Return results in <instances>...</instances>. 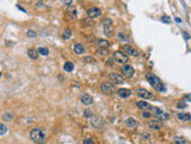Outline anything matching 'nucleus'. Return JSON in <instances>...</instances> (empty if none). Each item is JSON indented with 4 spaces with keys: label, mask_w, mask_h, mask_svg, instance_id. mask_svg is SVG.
Instances as JSON below:
<instances>
[{
    "label": "nucleus",
    "mask_w": 191,
    "mask_h": 144,
    "mask_svg": "<svg viewBox=\"0 0 191 144\" xmlns=\"http://www.w3.org/2000/svg\"><path fill=\"white\" fill-rule=\"evenodd\" d=\"M146 78H147V81L149 82V84L152 85V88H153L154 90H157V91H159V93H165V91H166V88H165L164 83H163L161 79H160L159 77H157L155 74H153V73H147Z\"/></svg>",
    "instance_id": "f257e3e1"
},
{
    "label": "nucleus",
    "mask_w": 191,
    "mask_h": 144,
    "mask_svg": "<svg viewBox=\"0 0 191 144\" xmlns=\"http://www.w3.org/2000/svg\"><path fill=\"white\" fill-rule=\"evenodd\" d=\"M30 138L36 144H44L48 139L47 133L41 129H32L30 131Z\"/></svg>",
    "instance_id": "f03ea898"
},
{
    "label": "nucleus",
    "mask_w": 191,
    "mask_h": 144,
    "mask_svg": "<svg viewBox=\"0 0 191 144\" xmlns=\"http://www.w3.org/2000/svg\"><path fill=\"white\" fill-rule=\"evenodd\" d=\"M149 109H150V113H152L154 117H155V119H159V120H168V118H170V115L166 112L161 111V109L158 108V107L149 106Z\"/></svg>",
    "instance_id": "7ed1b4c3"
},
{
    "label": "nucleus",
    "mask_w": 191,
    "mask_h": 144,
    "mask_svg": "<svg viewBox=\"0 0 191 144\" xmlns=\"http://www.w3.org/2000/svg\"><path fill=\"white\" fill-rule=\"evenodd\" d=\"M100 91L105 95H112L115 93V86L111 83H102L100 84Z\"/></svg>",
    "instance_id": "20e7f679"
},
{
    "label": "nucleus",
    "mask_w": 191,
    "mask_h": 144,
    "mask_svg": "<svg viewBox=\"0 0 191 144\" xmlns=\"http://www.w3.org/2000/svg\"><path fill=\"white\" fill-rule=\"evenodd\" d=\"M121 72H122V74L125 77V78H132V77L134 76L135 71H134V67L130 66V65H124L121 67Z\"/></svg>",
    "instance_id": "39448f33"
},
{
    "label": "nucleus",
    "mask_w": 191,
    "mask_h": 144,
    "mask_svg": "<svg viewBox=\"0 0 191 144\" xmlns=\"http://www.w3.org/2000/svg\"><path fill=\"white\" fill-rule=\"evenodd\" d=\"M114 59L117 63H119V64H125L129 60L128 59V55L125 53H123V52H121V51H117V52L114 53Z\"/></svg>",
    "instance_id": "423d86ee"
},
{
    "label": "nucleus",
    "mask_w": 191,
    "mask_h": 144,
    "mask_svg": "<svg viewBox=\"0 0 191 144\" xmlns=\"http://www.w3.org/2000/svg\"><path fill=\"white\" fill-rule=\"evenodd\" d=\"M147 126L150 130H160L163 127V122H161V120H159V119H153V120H149L147 122Z\"/></svg>",
    "instance_id": "0eeeda50"
},
{
    "label": "nucleus",
    "mask_w": 191,
    "mask_h": 144,
    "mask_svg": "<svg viewBox=\"0 0 191 144\" xmlns=\"http://www.w3.org/2000/svg\"><path fill=\"white\" fill-rule=\"evenodd\" d=\"M136 94H137L139 97H141L143 100H149V99L153 97V94L150 91H148V90H146V89H137Z\"/></svg>",
    "instance_id": "6e6552de"
},
{
    "label": "nucleus",
    "mask_w": 191,
    "mask_h": 144,
    "mask_svg": "<svg viewBox=\"0 0 191 144\" xmlns=\"http://www.w3.org/2000/svg\"><path fill=\"white\" fill-rule=\"evenodd\" d=\"M102 15V11H100V8L98 7H90L87 10V16L88 18H97Z\"/></svg>",
    "instance_id": "1a4fd4ad"
},
{
    "label": "nucleus",
    "mask_w": 191,
    "mask_h": 144,
    "mask_svg": "<svg viewBox=\"0 0 191 144\" xmlns=\"http://www.w3.org/2000/svg\"><path fill=\"white\" fill-rule=\"evenodd\" d=\"M66 15H67V17H68L69 19H77V17H78V11H77V8H75L74 6L69 5V6L67 7Z\"/></svg>",
    "instance_id": "9d476101"
},
{
    "label": "nucleus",
    "mask_w": 191,
    "mask_h": 144,
    "mask_svg": "<svg viewBox=\"0 0 191 144\" xmlns=\"http://www.w3.org/2000/svg\"><path fill=\"white\" fill-rule=\"evenodd\" d=\"M109 77H110V81H111L112 83H115V84H122L124 82L123 76H121L118 73H111Z\"/></svg>",
    "instance_id": "9b49d317"
},
{
    "label": "nucleus",
    "mask_w": 191,
    "mask_h": 144,
    "mask_svg": "<svg viewBox=\"0 0 191 144\" xmlns=\"http://www.w3.org/2000/svg\"><path fill=\"white\" fill-rule=\"evenodd\" d=\"M123 49H124L125 54L133 55V56H137V55H139V51L136 49V48H134L133 46H130V45H125V46H123Z\"/></svg>",
    "instance_id": "f8f14e48"
},
{
    "label": "nucleus",
    "mask_w": 191,
    "mask_h": 144,
    "mask_svg": "<svg viewBox=\"0 0 191 144\" xmlns=\"http://www.w3.org/2000/svg\"><path fill=\"white\" fill-rule=\"evenodd\" d=\"M80 101H81L84 104H86V106H90V104H92V103H93L92 96H91V95H88V94H83L81 96H80Z\"/></svg>",
    "instance_id": "ddd939ff"
},
{
    "label": "nucleus",
    "mask_w": 191,
    "mask_h": 144,
    "mask_svg": "<svg viewBox=\"0 0 191 144\" xmlns=\"http://www.w3.org/2000/svg\"><path fill=\"white\" fill-rule=\"evenodd\" d=\"M91 124H92L93 127L100 129L103 126V120H102V118H99V117H93L92 120H91Z\"/></svg>",
    "instance_id": "4468645a"
},
{
    "label": "nucleus",
    "mask_w": 191,
    "mask_h": 144,
    "mask_svg": "<svg viewBox=\"0 0 191 144\" xmlns=\"http://www.w3.org/2000/svg\"><path fill=\"white\" fill-rule=\"evenodd\" d=\"M117 94L121 99H127L132 95V90L130 89H119V90H117Z\"/></svg>",
    "instance_id": "2eb2a0df"
},
{
    "label": "nucleus",
    "mask_w": 191,
    "mask_h": 144,
    "mask_svg": "<svg viewBox=\"0 0 191 144\" xmlns=\"http://www.w3.org/2000/svg\"><path fill=\"white\" fill-rule=\"evenodd\" d=\"M177 117H178V119L180 121H184V122H188V121L191 120V114L190 113H183L182 112V113H178Z\"/></svg>",
    "instance_id": "dca6fc26"
},
{
    "label": "nucleus",
    "mask_w": 191,
    "mask_h": 144,
    "mask_svg": "<svg viewBox=\"0 0 191 144\" xmlns=\"http://www.w3.org/2000/svg\"><path fill=\"white\" fill-rule=\"evenodd\" d=\"M125 125L129 129H136L137 127V120L135 118H128L125 120Z\"/></svg>",
    "instance_id": "f3484780"
},
{
    "label": "nucleus",
    "mask_w": 191,
    "mask_h": 144,
    "mask_svg": "<svg viewBox=\"0 0 191 144\" xmlns=\"http://www.w3.org/2000/svg\"><path fill=\"white\" fill-rule=\"evenodd\" d=\"M97 46H98L99 49H108V48L110 47V43L106 40H98L97 41Z\"/></svg>",
    "instance_id": "a211bd4d"
},
{
    "label": "nucleus",
    "mask_w": 191,
    "mask_h": 144,
    "mask_svg": "<svg viewBox=\"0 0 191 144\" xmlns=\"http://www.w3.org/2000/svg\"><path fill=\"white\" fill-rule=\"evenodd\" d=\"M73 49H74V53L75 54H83L84 52H85V48H84V46L83 45H80V43H75L74 45V47H73Z\"/></svg>",
    "instance_id": "6ab92c4d"
},
{
    "label": "nucleus",
    "mask_w": 191,
    "mask_h": 144,
    "mask_svg": "<svg viewBox=\"0 0 191 144\" xmlns=\"http://www.w3.org/2000/svg\"><path fill=\"white\" fill-rule=\"evenodd\" d=\"M28 55H29V58H31V59L35 60L38 58V51L35 49V48H30V49L28 51Z\"/></svg>",
    "instance_id": "aec40b11"
},
{
    "label": "nucleus",
    "mask_w": 191,
    "mask_h": 144,
    "mask_svg": "<svg viewBox=\"0 0 191 144\" xmlns=\"http://www.w3.org/2000/svg\"><path fill=\"white\" fill-rule=\"evenodd\" d=\"M136 106H137V108H140V109H146V108H149V104H148V102L147 101H137L136 102Z\"/></svg>",
    "instance_id": "412c9836"
},
{
    "label": "nucleus",
    "mask_w": 191,
    "mask_h": 144,
    "mask_svg": "<svg viewBox=\"0 0 191 144\" xmlns=\"http://www.w3.org/2000/svg\"><path fill=\"white\" fill-rule=\"evenodd\" d=\"M63 69H65V71H67V72H72V71L74 70V65H73V63H71V61H66V64L63 65Z\"/></svg>",
    "instance_id": "4be33fe9"
},
{
    "label": "nucleus",
    "mask_w": 191,
    "mask_h": 144,
    "mask_svg": "<svg viewBox=\"0 0 191 144\" xmlns=\"http://www.w3.org/2000/svg\"><path fill=\"white\" fill-rule=\"evenodd\" d=\"M71 36H72V30L71 29H66V30L63 31V34H62V37L65 38V40H68V38H71Z\"/></svg>",
    "instance_id": "5701e85b"
},
{
    "label": "nucleus",
    "mask_w": 191,
    "mask_h": 144,
    "mask_svg": "<svg viewBox=\"0 0 191 144\" xmlns=\"http://www.w3.org/2000/svg\"><path fill=\"white\" fill-rule=\"evenodd\" d=\"M38 53L42 54V55H48L49 51H48V48H46V47H39L38 48Z\"/></svg>",
    "instance_id": "b1692460"
},
{
    "label": "nucleus",
    "mask_w": 191,
    "mask_h": 144,
    "mask_svg": "<svg viewBox=\"0 0 191 144\" xmlns=\"http://www.w3.org/2000/svg\"><path fill=\"white\" fill-rule=\"evenodd\" d=\"M111 24H112V21H111V19H109V18H106V19H104V21H103V25H104V29H106V28H110V26H111Z\"/></svg>",
    "instance_id": "393cba45"
},
{
    "label": "nucleus",
    "mask_w": 191,
    "mask_h": 144,
    "mask_svg": "<svg viewBox=\"0 0 191 144\" xmlns=\"http://www.w3.org/2000/svg\"><path fill=\"white\" fill-rule=\"evenodd\" d=\"M174 143L176 144H185L186 141L183 137H174Z\"/></svg>",
    "instance_id": "a878e982"
},
{
    "label": "nucleus",
    "mask_w": 191,
    "mask_h": 144,
    "mask_svg": "<svg viewBox=\"0 0 191 144\" xmlns=\"http://www.w3.org/2000/svg\"><path fill=\"white\" fill-rule=\"evenodd\" d=\"M7 132V127H6V125L4 124H0V136H3V134H5Z\"/></svg>",
    "instance_id": "bb28decb"
},
{
    "label": "nucleus",
    "mask_w": 191,
    "mask_h": 144,
    "mask_svg": "<svg viewBox=\"0 0 191 144\" xmlns=\"http://www.w3.org/2000/svg\"><path fill=\"white\" fill-rule=\"evenodd\" d=\"M92 114H93V113H92L91 109H86V111L84 112V117H85V118H92Z\"/></svg>",
    "instance_id": "cd10ccee"
},
{
    "label": "nucleus",
    "mask_w": 191,
    "mask_h": 144,
    "mask_svg": "<svg viewBox=\"0 0 191 144\" xmlns=\"http://www.w3.org/2000/svg\"><path fill=\"white\" fill-rule=\"evenodd\" d=\"M161 21H163V22H165L166 24H170V22H171V18H170L168 16H163V17H161Z\"/></svg>",
    "instance_id": "c85d7f7f"
},
{
    "label": "nucleus",
    "mask_w": 191,
    "mask_h": 144,
    "mask_svg": "<svg viewBox=\"0 0 191 144\" xmlns=\"http://www.w3.org/2000/svg\"><path fill=\"white\" fill-rule=\"evenodd\" d=\"M12 118H13V115H12V114H8V113H7V114L4 115V120H6V121H10Z\"/></svg>",
    "instance_id": "c756f323"
},
{
    "label": "nucleus",
    "mask_w": 191,
    "mask_h": 144,
    "mask_svg": "<svg viewBox=\"0 0 191 144\" xmlns=\"http://www.w3.org/2000/svg\"><path fill=\"white\" fill-rule=\"evenodd\" d=\"M83 144H94V141H93L92 138H86V139L83 142Z\"/></svg>",
    "instance_id": "7c9ffc66"
},
{
    "label": "nucleus",
    "mask_w": 191,
    "mask_h": 144,
    "mask_svg": "<svg viewBox=\"0 0 191 144\" xmlns=\"http://www.w3.org/2000/svg\"><path fill=\"white\" fill-rule=\"evenodd\" d=\"M177 107H178V108H185V107H186V103L183 102V101H180V102L177 103Z\"/></svg>",
    "instance_id": "2f4dec72"
},
{
    "label": "nucleus",
    "mask_w": 191,
    "mask_h": 144,
    "mask_svg": "<svg viewBox=\"0 0 191 144\" xmlns=\"http://www.w3.org/2000/svg\"><path fill=\"white\" fill-rule=\"evenodd\" d=\"M28 36H29V37H36L37 34H36L34 30H28Z\"/></svg>",
    "instance_id": "473e14b6"
},
{
    "label": "nucleus",
    "mask_w": 191,
    "mask_h": 144,
    "mask_svg": "<svg viewBox=\"0 0 191 144\" xmlns=\"http://www.w3.org/2000/svg\"><path fill=\"white\" fill-rule=\"evenodd\" d=\"M72 1H73V0H61V3L63 5H66V6H69V5L72 4Z\"/></svg>",
    "instance_id": "72a5a7b5"
},
{
    "label": "nucleus",
    "mask_w": 191,
    "mask_h": 144,
    "mask_svg": "<svg viewBox=\"0 0 191 144\" xmlns=\"http://www.w3.org/2000/svg\"><path fill=\"white\" fill-rule=\"evenodd\" d=\"M142 117H143V118H150V117H152V113H149V112H142Z\"/></svg>",
    "instance_id": "f704fd0d"
},
{
    "label": "nucleus",
    "mask_w": 191,
    "mask_h": 144,
    "mask_svg": "<svg viewBox=\"0 0 191 144\" xmlns=\"http://www.w3.org/2000/svg\"><path fill=\"white\" fill-rule=\"evenodd\" d=\"M84 61L85 63H94V59H93V58H85V59H84Z\"/></svg>",
    "instance_id": "c9c22d12"
},
{
    "label": "nucleus",
    "mask_w": 191,
    "mask_h": 144,
    "mask_svg": "<svg viewBox=\"0 0 191 144\" xmlns=\"http://www.w3.org/2000/svg\"><path fill=\"white\" fill-rule=\"evenodd\" d=\"M118 36H119L121 40H125V41H128V37H127L125 35H123V34H118Z\"/></svg>",
    "instance_id": "e433bc0d"
},
{
    "label": "nucleus",
    "mask_w": 191,
    "mask_h": 144,
    "mask_svg": "<svg viewBox=\"0 0 191 144\" xmlns=\"http://www.w3.org/2000/svg\"><path fill=\"white\" fill-rule=\"evenodd\" d=\"M100 51V54L104 55V54H108V49H99Z\"/></svg>",
    "instance_id": "4c0bfd02"
},
{
    "label": "nucleus",
    "mask_w": 191,
    "mask_h": 144,
    "mask_svg": "<svg viewBox=\"0 0 191 144\" xmlns=\"http://www.w3.org/2000/svg\"><path fill=\"white\" fill-rule=\"evenodd\" d=\"M0 77H1V72H0Z\"/></svg>",
    "instance_id": "58836bf2"
}]
</instances>
